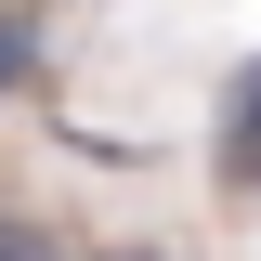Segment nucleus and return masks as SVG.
<instances>
[{"label":"nucleus","mask_w":261,"mask_h":261,"mask_svg":"<svg viewBox=\"0 0 261 261\" xmlns=\"http://www.w3.org/2000/svg\"><path fill=\"white\" fill-rule=\"evenodd\" d=\"M39 53H53V0H0V105L39 79Z\"/></svg>","instance_id":"f03ea898"},{"label":"nucleus","mask_w":261,"mask_h":261,"mask_svg":"<svg viewBox=\"0 0 261 261\" xmlns=\"http://www.w3.org/2000/svg\"><path fill=\"white\" fill-rule=\"evenodd\" d=\"M79 261H157V248H79Z\"/></svg>","instance_id":"20e7f679"},{"label":"nucleus","mask_w":261,"mask_h":261,"mask_svg":"<svg viewBox=\"0 0 261 261\" xmlns=\"http://www.w3.org/2000/svg\"><path fill=\"white\" fill-rule=\"evenodd\" d=\"M209 170H222V196H261V53L222 79V105H209Z\"/></svg>","instance_id":"f257e3e1"},{"label":"nucleus","mask_w":261,"mask_h":261,"mask_svg":"<svg viewBox=\"0 0 261 261\" xmlns=\"http://www.w3.org/2000/svg\"><path fill=\"white\" fill-rule=\"evenodd\" d=\"M248 209H261V196H248Z\"/></svg>","instance_id":"39448f33"},{"label":"nucleus","mask_w":261,"mask_h":261,"mask_svg":"<svg viewBox=\"0 0 261 261\" xmlns=\"http://www.w3.org/2000/svg\"><path fill=\"white\" fill-rule=\"evenodd\" d=\"M0 261H79V248H65L39 209H0Z\"/></svg>","instance_id":"7ed1b4c3"}]
</instances>
